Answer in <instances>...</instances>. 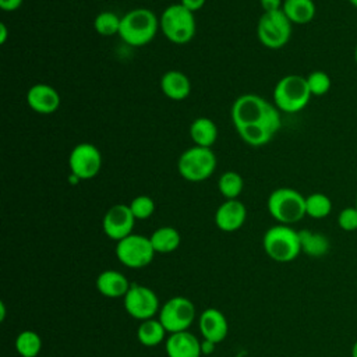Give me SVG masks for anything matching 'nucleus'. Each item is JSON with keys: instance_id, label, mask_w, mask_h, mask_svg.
<instances>
[{"instance_id": "f257e3e1", "label": "nucleus", "mask_w": 357, "mask_h": 357, "mask_svg": "<svg viewBox=\"0 0 357 357\" xmlns=\"http://www.w3.org/2000/svg\"><path fill=\"white\" fill-rule=\"evenodd\" d=\"M231 121L250 146L268 144L282 126L280 110L259 95H240L231 106Z\"/></svg>"}, {"instance_id": "f03ea898", "label": "nucleus", "mask_w": 357, "mask_h": 357, "mask_svg": "<svg viewBox=\"0 0 357 357\" xmlns=\"http://www.w3.org/2000/svg\"><path fill=\"white\" fill-rule=\"evenodd\" d=\"M158 29H160L159 18L153 11L138 7L121 17L119 36L127 45L139 47L148 45L156 36Z\"/></svg>"}, {"instance_id": "7ed1b4c3", "label": "nucleus", "mask_w": 357, "mask_h": 357, "mask_svg": "<svg viewBox=\"0 0 357 357\" xmlns=\"http://www.w3.org/2000/svg\"><path fill=\"white\" fill-rule=\"evenodd\" d=\"M262 247L265 254L276 262L294 261L301 252L298 230L289 225L278 223L265 231Z\"/></svg>"}, {"instance_id": "20e7f679", "label": "nucleus", "mask_w": 357, "mask_h": 357, "mask_svg": "<svg viewBox=\"0 0 357 357\" xmlns=\"http://www.w3.org/2000/svg\"><path fill=\"white\" fill-rule=\"evenodd\" d=\"M269 215L280 225H293L305 215V197L294 188L280 187L273 190L266 201Z\"/></svg>"}, {"instance_id": "39448f33", "label": "nucleus", "mask_w": 357, "mask_h": 357, "mask_svg": "<svg viewBox=\"0 0 357 357\" xmlns=\"http://www.w3.org/2000/svg\"><path fill=\"white\" fill-rule=\"evenodd\" d=\"M311 96L307 78L300 74L282 77L273 88V105L284 113H297L303 110L308 105Z\"/></svg>"}, {"instance_id": "423d86ee", "label": "nucleus", "mask_w": 357, "mask_h": 357, "mask_svg": "<svg viewBox=\"0 0 357 357\" xmlns=\"http://www.w3.org/2000/svg\"><path fill=\"white\" fill-rule=\"evenodd\" d=\"M159 28L165 38L176 45L192 40L197 29L194 13L178 4L167 6L159 17Z\"/></svg>"}, {"instance_id": "0eeeda50", "label": "nucleus", "mask_w": 357, "mask_h": 357, "mask_svg": "<svg viewBox=\"0 0 357 357\" xmlns=\"http://www.w3.org/2000/svg\"><path fill=\"white\" fill-rule=\"evenodd\" d=\"M177 169L180 176L187 181H204L215 172L216 156L211 148L194 145L180 155Z\"/></svg>"}, {"instance_id": "6e6552de", "label": "nucleus", "mask_w": 357, "mask_h": 357, "mask_svg": "<svg viewBox=\"0 0 357 357\" xmlns=\"http://www.w3.org/2000/svg\"><path fill=\"white\" fill-rule=\"evenodd\" d=\"M291 25L282 10L264 13L257 25L258 39L269 49H280L290 40Z\"/></svg>"}, {"instance_id": "1a4fd4ad", "label": "nucleus", "mask_w": 357, "mask_h": 357, "mask_svg": "<svg viewBox=\"0 0 357 357\" xmlns=\"http://www.w3.org/2000/svg\"><path fill=\"white\" fill-rule=\"evenodd\" d=\"M155 254L149 237L141 234L131 233L116 244V257L127 268H145L152 262Z\"/></svg>"}, {"instance_id": "9d476101", "label": "nucleus", "mask_w": 357, "mask_h": 357, "mask_svg": "<svg viewBox=\"0 0 357 357\" xmlns=\"http://www.w3.org/2000/svg\"><path fill=\"white\" fill-rule=\"evenodd\" d=\"M158 319L162 322L169 335L188 331L195 319V305L187 297H172L160 307Z\"/></svg>"}, {"instance_id": "9b49d317", "label": "nucleus", "mask_w": 357, "mask_h": 357, "mask_svg": "<svg viewBox=\"0 0 357 357\" xmlns=\"http://www.w3.org/2000/svg\"><path fill=\"white\" fill-rule=\"evenodd\" d=\"M123 304L128 315L138 321L155 318L160 310L156 293L152 289L138 283H132L130 286L128 291L123 297Z\"/></svg>"}, {"instance_id": "f8f14e48", "label": "nucleus", "mask_w": 357, "mask_h": 357, "mask_svg": "<svg viewBox=\"0 0 357 357\" xmlns=\"http://www.w3.org/2000/svg\"><path fill=\"white\" fill-rule=\"evenodd\" d=\"M70 174L78 180H91L99 174L102 169V153L89 142L75 145L68 156Z\"/></svg>"}, {"instance_id": "ddd939ff", "label": "nucleus", "mask_w": 357, "mask_h": 357, "mask_svg": "<svg viewBox=\"0 0 357 357\" xmlns=\"http://www.w3.org/2000/svg\"><path fill=\"white\" fill-rule=\"evenodd\" d=\"M135 220L128 205L116 204L106 211L102 219V229L109 238L120 241L132 233Z\"/></svg>"}, {"instance_id": "4468645a", "label": "nucleus", "mask_w": 357, "mask_h": 357, "mask_svg": "<svg viewBox=\"0 0 357 357\" xmlns=\"http://www.w3.org/2000/svg\"><path fill=\"white\" fill-rule=\"evenodd\" d=\"M60 95L56 88L49 84H35L26 92L28 106L39 114H52L60 107Z\"/></svg>"}, {"instance_id": "2eb2a0df", "label": "nucleus", "mask_w": 357, "mask_h": 357, "mask_svg": "<svg viewBox=\"0 0 357 357\" xmlns=\"http://www.w3.org/2000/svg\"><path fill=\"white\" fill-rule=\"evenodd\" d=\"M247 219V208L238 199H226L215 212V223L219 230L231 233L238 230Z\"/></svg>"}, {"instance_id": "dca6fc26", "label": "nucleus", "mask_w": 357, "mask_h": 357, "mask_svg": "<svg viewBox=\"0 0 357 357\" xmlns=\"http://www.w3.org/2000/svg\"><path fill=\"white\" fill-rule=\"evenodd\" d=\"M198 328L202 339L211 340L215 344L225 340L229 332V324L225 314L218 308H206L198 318Z\"/></svg>"}, {"instance_id": "f3484780", "label": "nucleus", "mask_w": 357, "mask_h": 357, "mask_svg": "<svg viewBox=\"0 0 357 357\" xmlns=\"http://www.w3.org/2000/svg\"><path fill=\"white\" fill-rule=\"evenodd\" d=\"M167 357H201V342L188 331L170 333L165 342Z\"/></svg>"}, {"instance_id": "a211bd4d", "label": "nucleus", "mask_w": 357, "mask_h": 357, "mask_svg": "<svg viewBox=\"0 0 357 357\" xmlns=\"http://www.w3.org/2000/svg\"><path fill=\"white\" fill-rule=\"evenodd\" d=\"M95 286L102 296L109 298H120L126 296L131 283L121 272L106 269L98 275Z\"/></svg>"}, {"instance_id": "6ab92c4d", "label": "nucleus", "mask_w": 357, "mask_h": 357, "mask_svg": "<svg viewBox=\"0 0 357 357\" xmlns=\"http://www.w3.org/2000/svg\"><path fill=\"white\" fill-rule=\"evenodd\" d=\"M160 89L172 100H184L191 93V81L184 73L169 70L160 78Z\"/></svg>"}, {"instance_id": "aec40b11", "label": "nucleus", "mask_w": 357, "mask_h": 357, "mask_svg": "<svg viewBox=\"0 0 357 357\" xmlns=\"http://www.w3.org/2000/svg\"><path fill=\"white\" fill-rule=\"evenodd\" d=\"M301 252L311 258H322L331 250L329 238L319 231H312L308 229L298 230Z\"/></svg>"}, {"instance_id": "412c9836", "label": "nucleus", "mask_w": 357, "mask_h": 357, "mask_svg": "<svg viewBox=\"0 0 357 357\" xmlns=\"http://www.w3.org/2000/svg\"><path fill=\"white\" fill-rule=\"evenodd\" d=\"M188 132L197 146L211 148L218 139V127L209 117H197L192 120Z\"/></svg>"}, {"instance_id": "4be33fe9", "label": "nucleus", "mask_w": 357, "mask_h": 357, "mask_svg": "<svg viewBox=\"0 0 357 357\" xmlns=\"http://www.w3.org/2000/svg\"><path fill=\"white\" fill-rule=\"evenodd\" d=\"M282 11L291 24L304 25L314 20L317 7L312 0H283Z\"/></svg>"}, {"instance_id": "5701e85b", "label": "nucleus", "mask_w": 357, "mask_h": 357, "mask_svg": "<svg viewBox=\"0 0 357 357\" xmlns=\"http://www.w3.org/2000/svg\"><path fill=\"white\" fill-rule=\"evenodd\" d=\"M149 240L155 252L158 254H169L178 248L181 243V236L178 230L172 226H162L156 229L151 236Z\"/></svg>"}, {"instance_id": "b1692460", "label": "nucleus", "mask_w": 357, "mask_h": 357, "mask_svg": "<svg viewBox=\"0 0 357 357\" xmlns=\"http://www.w3.org/2000/svg\"><path fill=\"white\" fill-rule=\"evenodd\" d=\"M167 331L162 325V322L158 318H151L141 321L138 329H137V337L138 342L145 347H153L160 344L166 337Z\"/></svg>"}, {"instance_id": "393cba45", "label": "nucleus", "mask_w": 357, "mask_h": 357, "mask_svg": "<svg viewBox=\"0 0 357 357\" xmlns=\"http://www.w3.org/2000/svg\"><path fill=\"white\" fill-rule=\"evenodd\" d=\"M15 350L21 357H38L42 350V339L35 331L25 329L15 337Z\"/></svg>"}, {"instance_id": "a878e982", "label": "nucleus", "mask_w": 357, "mask_h": 357, "mask_svg": "<svg viewBox=\"0 0 357 357\" xmlns=\"http://www.w3.org/2000/svg\"><path fill=\"white\" fill-rule=\"evenodd\" d=\"M332 212V201L324 192H312L305 197V215L312 219H324Z\"/></svg>"}, {"instance_id": "bb28decb", "label": "nucleus", "mask_w": 357, "mask_h": 357, "mask_svg": "<svg viewBox=\"0 0 357 357\" xmlns=\"http://www.w3.org/2000/svg\"><path fill=\"white\" fill-rule=\"evenodd\" d=\"M243 188L244 180L237 172L227 170L218 180V190L226 199H237Z\"/></svg>"}, {"instance_id": "cd10ccee", "label": "nucleus", "mask_w": 357, "mask_h": 357, "mask_svg": "<svg viewBox=\"0 0 357 357\" xmlns=\"http://www.w3.org/2000/svg\"><path fill=\"white\" fill-rule=\"evenodd\" d=\"M121 17L113 11H102L93 20V28L100 36L119 35Z\"/></svg>"}, {"instance_id": "c85d7f7f", "label": "nucleus", "mask_w": 357, "mask_h": 357, "mask_svg": "<svg viewBox=\"0 0 357 357\" xmlns=\"http://www.w3.org/2000/svg\"><path fill=\"white\" fill-rule=\"evenodd\" d=\"M305 78H307V84H308V88H310V92L312 96H324L329 92V89L332 86L331 77L322 70L311 71Z\"/></svg>"}, {"instance_id": "c756f323", "label": "nucleus", "mask_w": 357, "mask_h": 357, "mask_svg": "<svg viewBox=\"0 0 357 357\" xmlns=\"http://www.w3.org/2000/svg\"><path fill=\"white\" fill-rule=\"evenodd\" d=\"M128 206L137 220L148 219L155 212V201L148 195H138L132 198Z\"/></svg>"}, {"instance_id": "7c9ffc66", "label": "nucleus", "mask_w": 357, "mask_h": 357, "mask_svg": "<svg viewBox=\"0 0 357 357\" xmlns=\"http://www.w3.org/2000/svg\"><path fill=\"white\" fill-rule=\"evenodd\" d=\"M337 225L344 231L357 230V208L356 206L343 208L337 215Z\"/></svg>"}, {"instance_id": "2f4dec72", "label": "nucleus", "mask_w": 357, "mask_h": 357, "mask_svg": "<svg viewBox=\"0 0 357 357\" xmlns=\"http://www.w3.org/2000/svg\"><path fill=\"white\" fill-rule=\"evenodd\" d=\"M259 4L262 7L264 13H271V11L282 10L283 0H259Z\"/></svg>"}, {"instance_id": "473e14b6", "label": "nucleus", "mask_w": 357, "mask_h": 357, "mask_svg": "<svg viewBox=\"0 0 357 357\" xmlns=\"http://www.w3.org/2000/svg\"><path fill=\"white\" fill-rule=\"evenodd\" d=\"M22 1L24 0H0V8L3 11L11 13V11L18 10L22 6Z\"/></svg>"}, {"instance_id": "72a5a7b5", "label": "nucleus", "mask_w": 357, "mask_h": 357, "mask_svg": "<svg viewBox=\"0 0 357 357\" xmlns=\"http://www.w3.org/2000/svg\"><path fill=\"white\" fill-rule=\"evenodd\" d=\"M205 1L206 0H180V4L183 7H185L187 10L195 13V11L201 10L205 6Z\"/></svg>"}, {"instance_id": "f704fd0d", "label": "nucleus", "mask_w": 357, "mask_h": 357, "mask_svg": "<svg viewBox=\"0 0 357 357\" xmlns=\"http://www.w3.org/2000/svg\"><path fill=\"white\" fill-rule=\"evenodd\" d=\"M213 350H215V343L211 342V340L202 339V342H201V351H202V356L211 354Z\"/></svg>"}, {"instance_id": "c9c22d12", "label": "nucleus", "mask_w": 357, "mask_h": 357, "mask_svg": "<svg viewBox=\"0 0 357 357\" xmlns=\"http://www.w3.org/2000/svg\"><path fill=\"white\" fill-rule=\"evenodd\" d=\"M8 32H7V25L4 22H0V43L4 45L7 40Z\"/></svg>"}, {"instance_id": "e433bc0d", "label": "nucleus", "mask_w": 357, "mask_h": 357, "mask_svg": "<svg viewBox=\"0 0 357 357\" xmlns=\"http://www.w3.org/2000/svg\"><path fill=\"white\" fill-rule=\"evenodd\" d=\"M4 317H6V305H4V301L0 303V321H4Z\"/></svg>"}, {"instance_id": "4c0bfd02", "label": "nucleus", "mask_w": 357, "mask_h": 357, "mask_svg": "<svg viewBox=\"0 0 357 357\" xmlns=\"http://www.w3.org/2000/svg\"><path fill=\"white\" fill-rule=\"evenodd\" d=\"M351 357H357V340L351 346Z\"/></svg>"}, {"instance_id": "58836bf2", "label": "nucleus", "mask_w": 357, "mask_h": 357, "mask_svg": "<svg viewBox=\"0 0 357 357\" xmlns=\"http://www.w3.org/2000/svg\"><path fill=\"white\" fill-rule=\"evenodd\" d=\"M353 7H356L357 8V0H347Z\"/></svg>"}, {"instance_id": "ea45409f", "label": "nucleus", "mask_w": 357, "mask_h": 357, "mask_svg": "<svg viewBox=\"0 0 357 357\" xmlns=\"http://www.w3.org/2000/svg\"><path fill=\"white\" fill-rule=\"evenodd\" d=\"M354 61L357 64V45H356V49H354Z\"/></svg>"}, {"instance_id": "a19ab883", "label": "nucleus", "mask_w": 357, "mask_h": 357, "mask_svg": "<svg viewBox=\"0 0 357 357\" xmlns=\"http://www.w3.org/2000/svg\"><path fill=\"white\" fill-rule=\"evenodd\" d=\"M354 206H356V208H357V198H356V205H354Z\"/></svg>"}]
</instances>
